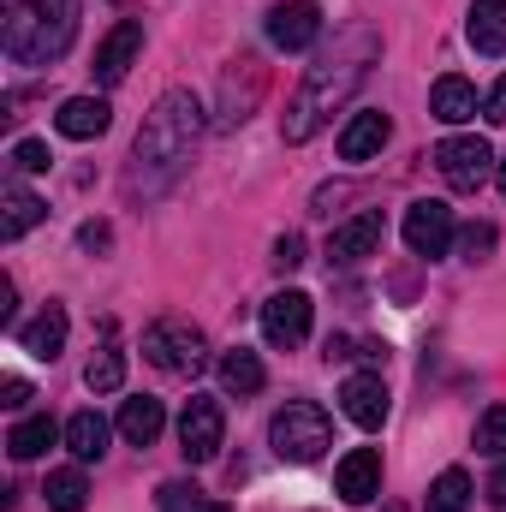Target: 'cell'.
I'll use <instances>...</instances> for the list:
<instances>
[{
	"instance_id": "83f0119b",
	"label": "cell",
	"mask_w": 506,
	"mask_h": 512,
	"mask_svg": "<svg viewBox=\"0 0 506 512\" xmlns=\"http://www.w3.org/2000/svg\"><path fill=\"white\" fill-rule=\"evenodd\" d=\"M477 447L495 453V459H506V405H489V411H483V423H477Z\"/></svg>"
},
{
	"instance_id": "44dd1931",
	"label": "cell",
	"mask_w": 506,
	"mask_h": 512,
	"mask_svg": "<svg viewBox=\"0 0 506 512\" xmlns=\"http://www.w3.org/2000/svg\"><path fill=\"white\" fill-rule=\"evenodd\" d=\"M0 203H6V215H0V239L12 245V239H24L42 215H48V203L36 197V191H24V185H6L0 191Z\"/></svg>"
},
{
	"instance_id": "ac0fdd59",
	"label": "cell",
	"mask_w": 506,
	"mask_h": 512,
	"mask_svg": "<svg viewBox=\"0 0 506 512\" xmlns=\"http://www.w3.org/2000/svg\"><path fill=\"white\" fill-rule=\"evenodd\" d=\"M465 36H471V48H477V54L501 60V54H506V0H471Z\"/></svg>"
},
{
	"instance_id": "cb8c5ba5",
	"label": "cell",
	"mask_w": 506,
	"mask_h": 512,
	"mask_svg": "<svg viewBox=\"0 0 506 512\" xmlns=\"http://www.w3.org/2000/svg\"><path fill=\"white\" fill-rule=\"evenodd\" d=\"M262 382H268V370H262V358H256V352H245V346L221 352V387H227V393L251 399V393H262Z\"/></svg>"
},
{
	"instance_id": "7a4b0ae2",
	"label": "cell",
	"mask_w": 506,
	"mask_h": 512,
	"mask_svg": "<svg viewBox=\"0 0 506 512\" xmlns=\"http://www.w3.org/2000/svg\"><path fill=\"white\" fill-rule=\"evenodd\" d=\"M370 54H376V36H352V48H340V54H328L322 66H310L304 84H298V96H292L286 114H280V137H286V143H310L316 131L328 126V114L364 84Z\"/></svg>"
},
{
	"instance_id": "8992f818",
	"label": "cell",
	"mask_w": 506,
	"mask_h": 512,
	"mask_svg": "<svg viewBox=\"0 0 506 512\" xmlns=\"http://www.w3.org/2000/svg\"><path fill=\"white\" fill-rule=\"evenodd\" d=\"M435 167H441V179H447L453 191H483L489 173H501L489 137H441V143H435Z\"/></svg>"
},
{
	"instance_id": "d6986e66",
	"label": "cell",
	"mask_w": 506,
	"mask_h": 512,
	"mask_svg": "<svg viewBox=\"0 0 506 512\" xmlns=\"http://www.w3.org/2000/svg\"><path fill=\"white\" fill-rule=\"evenodd\" d=\"M429 114L441 120V126H465V120H477V84H465V78H435V90H429Z\"/></svg>"
},
{
	"instance_id": "2e32d148",
	"label": "cell",
	"mask_w": 506,
	"mask_h": 512,
	"mask_svg": "<svg viewBox=\"0 0 506 512\" xmlns=\"http://www.w3.org/2000/svg\"><path fill=\"white\" fill-rule=\"evenodd\" d=\"M387 137H393V120L381 108H358L346 120V131H340V161H376Z\"/></svg>"
},
{
	"instance_id": "7c38bea8",
	"label": "cell",
	"mask_w": 506,
	"mask_h": 512,
	"mask_svg": "<svg viewBox=\"0 0 506 512\" xmlns=\"http://www.w3.org/2000/svg\"><path fill=\"white\" fill-rule=\"evenodd\" d=\"M334 495L352 501V507H370L381 495V453L376 447H352L340 465H334Z\"/></svg>"
},
{
	"instance_id": "5bb4252c",
	"label": "cell",
	"mask_w": 506,
	"mask_h": 512,
	"mask_svg": "<svg viewBox=\"0 0 506 512\" xmlns=\"http://www.w3.org/2000/svg\"><path fill=\"white\" fill-rule=\"evenodd\" d=\"M340 411H346L358 429H381V423H387V411H393L387 382H381L376 370H358V376H346V387H340Z\"/></svg>"
},
{
	"instance_id": "3957f363",
	"label": "cell",
	"mask_w": 506,
	"mask_h": 512,
	"mask_svg": "<svg viewBox=\"0 0 506 512\" xmlns=\"http://www.w3.org/2000/svg\"><path fill=\"white\" fill-rule=\"evenodd\" d=\"M78 36V0H6V60L12 66H48Z\"/></svg>"
},
{
	"instance_id": "1f68e13d",
	"label": "cell",
	"mask_w": 506,
	"mask_h": 512,
	"mask_svg": "<svg viewBox=\"0 0 506 512\" xmlns=\"http://www.w3.org/2000/svg\"><path fill=\"white\" fill-rule=\"evenodd\" d=\"M298 262H304V239H298V233H286V239H274V268H286V274H292Z\"/></svg>"
},
{
	"instance_id": "30bf717a",
	"label": "cell",
	"mask_w": 506,
	"mask_h": 512,
	"mask_svg": "<svg viewBox=\"0 0 506 512\" xmlns=\"http://www.w3.org/2000/svg\"><path fill=\"white\" fill-rule=\"evenodd\" d=\"M310 316H316V304H310V292H274L268 304H262V334H268V346H304L310 340Z\"/></svg>"
},
{
	"instance_id": "836d02e7",
	"label": "cell",
	"mask_w": 506,
	"mask_h": 512,
	"mask_svg": "<svg viewBox=\"0 0 506 512\" xmlns=\"http://www.w3.org/2000/svg\"><path fill=\"white\" fill-rule=\"evenodd\" d=\"M483 114H489L495 126H506V78L495 84V90H489V102H483Z\"/></svg>"
},
{
	"instance_id": "ba28073f",
	"label": "cell",
	"mask_w": 506,
	"mask_h": 512,
	"mask_svg": "<svg viewBox=\"0 0 506 512\" xmlns=\"http://www.w3.org/2000/svg\"><path fill=\"white\" fill-rule=\"evenodd\" d=\"M453 209L441 203V197H423V203H411L405 209V245H411V256H447L453 251Z\"/></svg>"
},
{
	"instance_id": "d590c367",
	"label": "cell",
	"mask_w": 506,
	"mask_h": 512,
	"mask_svg": "<svg viewBox=\"0 0 506 512\" xmlns=\"http://www.w3.org/2000/svg\"><path fill=\"white\" fill-rule=\"evenodd\" d=\"M197 512H233V507H227V501H203Z\"/></svg>"
},
{
	"instance_id": "8fae6325",
	"label": "cell",
	"mask_w": 506,
	"mask_h": 512,
	"mask_svg": "<svg viewBox=\"0 0 506 512\" xmlns=\"http://www.w3.org/2000/svg\"><path fill=\"white\" fill-rule=\"evenodd\" d=\"M381 215L376 209H364V215H352L346 227H334V239H328V262L334 268H358V262H370V256H381Z\"/></svg>"
},
{
	"instance_id": "9c48e42d",
	"label": "cell",
	"mask_w": 506,
	"mask_h": 512,
	"mask_svg": "<svg viewBox=\"0 0 506 512\" xmlns=\"http://www.w3.org/2000/svg\"><path fill=\"white\" fill-rule=\"evenodd\" d=\"M316 36H322V6L316 0H280V6H268V42L280 54H304Z\"/></svg>"
},
{
	"instance_id": "8d00e7d4",
	"label": "cell",
	"mask_w": 506,
	"mask_h": 512,
	"mask_svg": "<svg viewBox=\"0 0 506 512\" xmlns=\"http://www.w3.org/2000/svg\"><path fill=\"white\" fill-rule=\"evenodd\" d=\"M501 191H506V161H501Z\"/></svg>"
},
{
	"instance_id": "484cf974",
	"label": "cell",
	"mask_w": 506,
	"mask_h": 512,
	"mask_svg": "<svg viewBox=\"0 0 506 512\" xmlns=\"http://www.w3.org/2000/svg\"><path fill=\"white\" fill-rule=\"evenodd\" d=\"M84 382H90V393H120V387H126V352H120V346H102V352L90 358Z\"/></svg>"
},
{
	"instance_id": "d6a6232c",
	"label": "cell",
	"mask_w": 506,
	"mask_h": 512,
	"mask_svg": "<svg viewBox=\"0 0 506 512\" xmlns=\"http://www.w3.org/2000/svg\"><path fill=\"white\" fill-rule=\"evenodd\" d=\"M24 399H30V382H24V376H0V405H6V411H18Z\"/></svg>"
},
{
	"instance_id": "4316f807",
	"label": "cell",
	"mask_w": 506,
	"mask_h": 512,
	"mask_svg": "<svg viewBox=\"0 0 506 512\" xmlns=\"http://www.w3.org/2000/svg\"><path fill=\"white\" fill-rule=\"evenodd\" d=\"M465 507H471V477L453 465L429 483V512H465Z\"/></svg>"
},
{
	"instance_id": "74e56055",
	"label": "cell",
	"mask_w": 506,
	"mask_h": 512,
	"mask_svg": "<svg viewBox=\"0 0 506 512\" xmlns=\"http://www.w3.org/2000/svg\"><path fill=\"white\" fill-rule=\"evenodd\" d=\"M387 512H399V507H387Z\"/></svg>"
},
{
	"instance_id": "4fadbf2b",
	"label": "cell",
	"mask_w": 506,
	"mask_h": 512,
	"mask_svg": "<svg viewBox=\"0 0 506 512\" xmlns=\"http://www.w3.org/2000/svg\"><path fill=\"white\" fill-rule=\"evenodd\" d=\"M143 54V24L137 18H120L102 42H96V84H120Z\"/></svg>"
},
{
	"instance_id": "f1b7e54d",
	"label": "cell",
	"mask_w": 506,
	"mask_h": 512,
	"mask_svg": "<svg viewBox=\"0 0 506 512\" xmlns=\"http://www.w3.org/2000/svg\"><path fill=\"white\" fill-rule=\"evenodd\" d=\"M209 501L197 483H185V477H173V483H161V512H197Z\"/></svg>"
},
{
	"instance_id": "603a6c76",
	"label": "cell",
	"mask_w": 506,
	"mask_h": 512,
	"mask_svg": "<svg viewBox=\"0 0 506 512\" xmlns=\"http://www.w3.org/2000/svg\"><path fill=\"white\" fill-rule=\"evenodd\" d=\"M54 441H66V429H60L54 417H24V423H12V435H6V453H12V459H42Z\"/></svg>"
},
{
	"instance_id": "9a60e30c",
	"label": "cell",
	"mask_w": 506,
	"mask_h": 512,
	"mask_svg": "<svg viewBox=\"0 0 506 512\" xmlns=\"http://www.w3.org/2000/svg\"><path fill=\"white\" fill-rule=\"evenodd\" d=\"M66 334H72V322H66V304H42L24 328H18V346L30 352V358H42V364H54L60 352H66Z\"/></svg>"
},
{
	"instance_id": "52a82bcc",
	"label": "cell",
	"mask_w": 506,
	"mask_h": 512,
	"mask_svg": "<svg viewBox=\"0 0 506 512\" xmlns=\"http://www.w3.org/2000/svg\"><path fill=\"white\" fill-rule=\"evenodd\" d=\"M221 441H227V411H221V399H185V411H179V453H185L191 465H209V459L221 453Z\"/></svg>"
},
{
	"instance_id": "5b68a950",
	"label": "cell",
	"mask_w": 506,
	"mask_h": 512,
	"mask_svg": "<svg viewBox=\"0 0 506 512\" xmlns=\"http://www.w3.org/2000/svg\"><path fill=\"white\" fill-rule=\"evenodd\" d=\"M143 358H149L161 376H197V370L209 364V340H203L197 322L167 316V322H149V328H143Z\"/></svg>"
},
{
	"instance_id": "f546056e",
	"label": "cell",
	"mask_w": 506,
	"mask_h": 512,
	"mask_svg": "<svg viewBox=\"0 0 506 512\" xmlns=\"http://www.w3.org/2000/svg\"><path fill=\"white\" fill-rule=\"evenodd\" d=\"M48 161H54V155H48V143H42V137L12 143V167H18V173H48Z\"/></svg>"
},
{
	"instance_id": "7402d4cb",
	"label": "cell",
	"mask_w": 506,
	"mask_h": 512,
	"mask_svg": "<svg viewBox=\"0 0 506 512\" xmlns=\"http://www.w3.org/2000/svg\"><path fill=\"white\" fill-rule=\"evenodd\" d=\"M161 429H167L161 399H126V405H120V435H126L131 447H155Z\"/></svg>"
},
{
	"instance_id": "4dcf8cb0",
	"label": "cell",
	"mask_w": 506,
	"mask_h": 512,
	"mask_svg": "<svg viewBox=\"0 0 506 512\" xmlns=\"http://www.w3.org/2000/svg\"><path fill=\"white\" fill-rule=\"evenodd\" d=\"M459 251H465V262H483V256L495 251V227H465L459 233Z\"/></svg>"
},
{
	"instance_id": "6da1fadb",
	"label": "cell",
	"mask_w": 506,
	"mask_h": 512,
	"mask_svg": "<svg viewBox=\"0 0 506 512\" xmlns=\"http://www.w3.org/2000/svg\"><path fill=\"white\" fill-rule=\"evenodd\" d=\"M197 137H203V102L191 90L155 96V108L143 114V131L131 143V191H161L185 167Z\"/></svg>"
},
{
	"instance_id": "e575fe53",
	"label": "cell",
	"mask_w": 506,
	"mask_h": 512,
	"mask_svg": "<svg viewBox=\"0 0 506 512\" xmlns=\"http://www.w3.org/2000/svg\"><path fill=\"white\" fill-rule=\"evenodd\" d=\"M489 507H495V512H506V465L495 471V477H489Z\"/></svg>"
},
{
	"instance_id": "e0dca14e",
	"label": "cell",
	"mask_w": 506,
	"mask_h": 512,
	"mask_svg": "<svg viewBox=\"0 0 506 512\" xmlns=\"http://www.w3.org/2000/svg\"><path fill=\"white\" fill-rule=\"evenodd\" d=\"M108 126H114V108H108L102 96H66L60 114H54V131H60V137H78V143L102 137Z\"/></svg>"
},
{
	"instance_id": "d4e9b609",
	"label": "cell",
	"mask_w": 506,
	"mask_h": 512,
	"mask_svg": "<svg viewBox=\"0 0 506 512\" xmlns=\"http://www.w3.org/2000/svg\"><path fill=\"white\" fill-rule=\"evenodd\" d=\"M42 501H48V512H84V507H90V483H84V471H78V465L48 471Z\"/></svg>"
},
{
	"instance_id": "277c9868",
	"label": "cell",
	"mask_w": 506,
	"mask_h": 512,
	"mask_svg": "<svg viewBox=\"0 0 506 512\" xmlns=\"http://www.w3.org/2000/svg\"><path fill=\"white\" fill-rule=\"evenodd\" d=\"M328 441H334V423H328V411L316 399H286L274 411V423H268V447L286 465H316L328 453Z\"/></svg>"
},
{
	"instance_id": "ffe728a7",
	"label": "cell",
	"mask_w": 506,
	"mask_h": 512,
	"mask_svg": "<svg viewBox=\"0 0 506 512\" xmlns=\"http://www.w3.org/2000/svg\"><path fill=\"white\" fill-rule=\"evenodd\" d=\"M108 417L102 411H78V417H66V447H72V459L78 465H96L102 453H108Z\"/></svg>"
}]
</instances>
